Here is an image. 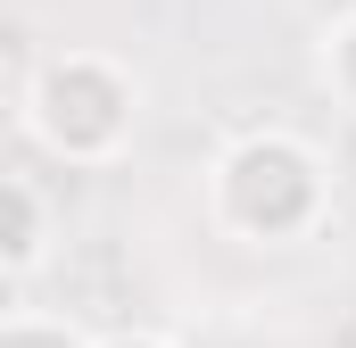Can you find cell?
<instances>
[{
  "label": "cell",
  "mask_w": 356,
  "mask_h": 348,
  "mask_svg": "<svg viewBox=\"0 0 356 348\" xmlns=\"http://www.w3.org/2000/svg\"><path fill=\"white\" fill-rule=\"evenodd\" d=\"M207 224L241 249H298L332 224V166L307 133L266 125L241 133L207 166Z\"/></svg>",
  "instance_id": "cell-1"
},
{
  "label": "cell",
  "mask_w": 356,
  "mask_h": 348,
  "mask_svg": "<svg viewBox=\"0 0 356 348\" xmlns=\"http://www.w3.org/2000/svg\"><path fill=\"white\" fill-rule=\"evenodd\" d=\"M17 116H25V133H33V150L42 158H58V166H116L124 150H133V133H141V75L116 58V50H50L33 75H25V100H17Z\"/></svg>",
  "instance_id": "cell-2"
},
{
  "label": "cell",
  "mask_w": 356,
  "mask_h": 348,
  "mask_svg": "<svg viewBox=\"0 0 356 348\" xmlns=\"http://www.w3.org/2000/svg\"><path fill=\"white\" fill-rule=\"evenodd\" d=\"M50 258V199L25 174H0V274H33Z\"/></svg>",
  "instance_id": "cell-3"
},
{
  "label": "cell",
  "mask_w": 356,
  "mask_h": 348,
  "mask_svg": "<svg viewBox=\"0 0 356 348\" xmlns=\"http://www.w3.org/2000/svg\"><path fill=\"white\" fill-rule=\"evenodd\" d=\"M315 84L332 91V108H348V116H356V0H348V8H332L323 33H315Z\"/></svg>",
  "instance_id": "cell-4"
},
{
  "label": "cell",
  "mask_w": 356,
  "mask_h": 348,
  "mask_svg": "<svg viewBox=\"0 0 356 348\" xmlns=\"http://www.w3.org/2000/svg\"><path fill=\"white\" fill-rule=\"evenodd\" d=\"M0 348H83V332H67L58 315H0Z\"/></svg>",
  "instance_id": "cell-5"
},
{
  "label": "cell",
  "mask_w": 356,
  "mask_h": 348,
  "mask_svg": "<svg viewBox=\"0 0 356 348\" xmlns=\"http://www.w3.org/2000/svg\"><path fill=\"white\" fill-rule=\"evenodd\" d=\"M83 348H182V340L158 332V324H116V332H99V340H83Z\"/></svg>",
  "instance_id": "cell-6"
},
{
  "label": "cell",
  "mask_w": 356,
  "mask_h": 348,
  "mask_svg": "<svg viewBox=\"0 0 356 348\" xmlns=\"http://www.w3.org/2000/svg\"><path fill=\"white\" fill-rule=\"evenodd\" d=\"M307 8H332V0H307Z\"/></svg>",
  "instance_id": "cell-7"
}]
</instances>
